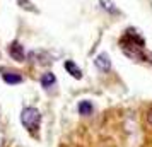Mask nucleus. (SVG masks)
<instances>
[{"label": "nucleus", "instance_id": "nucleus-1", "mask_svg": "<svg viewBox=\"0 0 152 147\" xmlns=\"http://www.w3.org/2000/svg\"><path fill=\"white\" fill-rule=\"evenodd\" d=\"M120 45H121V51L128 58L135 60V62H144V60H147L144 38L138 34L135 29H126Z\"/></svg>", "mask_w": 152, "mask_h": 147}, {"label": "nucleus", "instance_id": "nucleus-2", "mask_svg": "<svg viewBox=\"0 0 152 147\" xmlns=\"http://www.w3.org/2000/svg\"><path fill=\"white\" fill-rule=\"evenodd\" d=\"M21 121H22V125L28 128V132L36 133L38 128H39V123H41V113L34 106H28L21 113Z\"/></svg>", "mask_w": 152, "mask_h": 147}, {"label": "nucleus", "instance_id": "nucleus-3", "mask_svg": "<svg viewBox=\"0 0 152 147\" xmlns=\"http://www.w3.org/2000/svg\"><path fill=\"white\" fill-rule=\"evenodd\" d=\"M29 60L39 65H50L51 63V56L48 51H43V50H33L29 51Z\"/></svg>", "mask_w": 152, "mask_h": 147}, {"label": "nucleus", "instance_id": "nucleus-4", "mask_svg": "<svg viewBox=\"0 0 152 147\" xmlns=\"http://www.w3.org/2000/svg\"><path fill=\"white\" fill-rule=\"evenodd\" d=\"M0 75H2V79L10 86H15V84H21L22 82V75L19 72H14V70H5V69L2 70L0 69Z\"/></svg>", "mask_w": 152, "mask_h": 147}, {"label": "nucleus", "instance_id": "nucleus-5", "mask_svg": "<svg viewBox=\"0 0 152 147\" xmlns=\"http://www.w3.org/2000/svg\"><path fill=\"white\" fill-rule=\"evenodd\" d=\"M9 55H10V58L15 60V62H24L26 51H24V48H22L19 43L14 41V43H10V46H9Z\"/></svg>", "mask_w": 152, "mask_h": 147}, {"label": "nucleus", "instance_id": "nucleus-6", "mask_svg": "<svg viewBox=\"0 0 152 147\" xmlns=\"http://www.w3.org/2000/svg\"><path fill=\"white\" fill-rule=\"evenodd\" d=\"M94 65H96L99 70H103V72H110V70H111V60H110V56L106 55V53L97 55L96 58H94Z\"/></svg>", "mask_w": 152, "mask_h": 147}, {"label": "nucleus", "instance_id": "nucleus-7", "mask_svg": "<svg viewBox=\"0 0 152 147\" xmlns=\"http://www.w3.org/2000/svg\"><path fill=\"white\" fill-rule=\"evenodd\" d=\"M63 67H65V70H67L74 79H82V72H80V69L77 67V63L74 62V60H67V62L63 63Z\"/></svg>", "mask_w": 152, "mask_h": 147}, {"label": "nucleus", "instance_id": "nucleus-8", "mask_svg": "<svg viewBox=\"0 0 152 147\" xmlns=\"http://www.w3.org/2000/svg\"><path fill=\"white\" fill-rule=\"evenodd\" d=\"M92 111H94V106H92V103H91L89 99H84V101L79 103V113L80 115L89 116V115H92Z\"/></svg>", "mask_w": 152, "mask_h": 147}, {"label": "nucleus", "instance_id": "nucleus-9", "mask_svg": "<svg viewBox=\"0 0 152 147\" xmlns=\"http://www.w3.org/2000/svg\"><path fill=\"white\" fill-rule=\"evenodd\" d=\"M56 82V77L51 74V72H46V74H43L41 77V86L45 87V89H48V87H51V86Z\"/></svg>", "mask_w": 152, "mask_h": 147}, {"label": "nucleus", "instance_id": "nucleus-10", "mask_svg": "<svg viewBox=\"0 0 152 147\" xmlns=\"http://www.w3.org/2000/svg\"><path fill=\"white\" fill-rule=\"evenodd\" d=\"M101 4H103V7L106 9L108 12H113V14H118V12H120V10L115 7V4H113V2H110V0H101Z\"/></svg>", "mask_w": 152, "mask_h": 147}, {"label": "nucleus", "instance_id": "nucleus-11", "mask_svg": "<svg viewBox=\"0 0 152 147\" xmlns=\"http://www.w3.org/2000/svg\"><path fill=\"white\" fill-rule=\"evenodd\" d=\"M19 5H21L22 9H26V10H34L36 12V9L33 7V4H31V0H15Z\"/></svg>", "mask_w": 152, "mask_h": 147}, {"label": "nucleus", "instance_id": "nucleus-12", "mask_svg": "<svg viewBox=\"0 0 152 147\" xmlns=\"http://www.w3.org/2000/svg\"><path fill=\"white\" fill-rule=\"evenodd\" d=\"M147 121H149V123L152 125V110L149 111V115H147Z\"/></svg>", "mask_w": 152, "mask_h": 147}, {"label": "nucleus", "instance_id": "nucleus-13", "mask_svg": "<svg viewBox=\"0 0 152 147\" xmlns=\"http://www.w3.org/2000/svg\"><path fill=\"white\" fill-rule=\"evenodd\" d=\"M0 147H2V135H0Z\"/></svg>", "mask_w": 152, "mask_h": 147}]
</instances>
